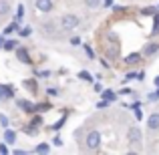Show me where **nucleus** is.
<instances>
[{"instance_id": "22", "label": "nucleus", "mask_w": 159, "mask_h": 155, "mask_svg": "<svg viewBox=\"0 0 159 155\" xmlns=\"http://www.w3.org/2000/svg\"><path fill=\"white\" fill-rule=\"evenodd\" d=\"M155 12H157V8H143L141 14H155Z\"/></svg>"}, {"instance_id": "31", "label": "nucleus", "mask_w": 159, "mask_h": 155, "mask_svg": "<svg viewBox=\"0 0 159 155\" xmlns=\"http://www.w3.org/2000/svg\"><path fill=\"white\" fill-rule=\"evenodd\" d=\"M153 83H155V87L159 89V77H155V81H153Z\"/></svg>"}, {"instance_id": "17", "label": "nucleus", "mask_w": 159, "mask_h": 155, "mask_svg": "<svg viewBox=\"0 0 159 155\" xmlns=\"http://www.w3.org/2000/svg\"><path fill=\"white\" fill-rule=\"evenodd\" d=\"M16 28H18V24H16V22H12V24H8V26H6V28H4V34H10V32H14V30H16Z\"/></svg>"}, {"instance_id": "26", "label": "nucleus", "mask_w": 159, "mask_h": 155, "mask_svg": "<svg viewBox=\"0 0 159 155\" xmlns=\"http://www.w3.org/2000/svg\"><path fill=\"white\" fill-rule=\"evenodd\" d=\"M0 153H8V147L4 143H0Z\"/></svg>"}, {"instance_id": "29", "label": "nucleus", "mask_w": 159, "mask_h": 155, "mask_svg": "<svg viewBox=\"0 0 159 155\" xmlns=\"http://www.w3.org/2000/svg\"><path fill=\"white\" fill-rule=\"evenodd\" d=\"M70 43H73V44H81V39H79V36H75V39H70Z\"/></svg>"}, {"instance_id": "20", "label": "nucleus", "mask_w": 159, "mask_h": 155, "mask_svg": "<svg viewBox=\"0 0 159 155\" xmlns=\"http://www.w3.org/2000/svg\"><path fill=\"white\" fill-rule=\"evenodd\" d=\"M22 16H24V6L18 4V8H16V18H22Z\"/></svg>"}, {"instance_id": "7", "label": "nucleus", "mask_w": 159, "mask_h": 155, "mask_svg": "<svg viewBox=\"0 0 159 155\" xmlns=\"http://www.w3.org/2000/svg\"><path fill=\"white\" fill-rule=\"evenodd\" d=\"M16 105H18V109H22L24 113H34L36 111V105H32L30 101H26V99H18Z\"/></svg>"}, {"instance_id": "3", "label": "nucleus", "mask_w": 159, "mask_h": 155, "mask_svg": "<svg viewBox=\"0 0 159 155\" xmlns=\"http://www.w3.org/2000/svg\"><path fill=\"white\" fill-rule=\"evenodd\" d=\"M127 141H129V145H141V141H143V131H141V127L131 125V127L127 129Z\"/></svg>"}, {"instance_id": "10", "label": "nucleus", "mask_w": 159, "mask_h": 155, "mask_svg": "<svg viewBox=\"0 0 159 155\" xmlns=\"http://www.w3.org/2000/svg\"><path fill=\"white\" fill-rule=\"evenodd\" d=\"M4 141H6V143H14L16 141V133L10 131V129H4Z\"/></svg>"}, {"instance_id": "2", "label": "nucleus", "mask_w": 159, "mask_h": 155, "mask_svg": "<svg viewBox=\"0 0 159 155\" xmlns=\"http://www.w3.org/2000/svg\"><path fill=\"white\" fill-rule=\"evenodd\" d=\"M79 24H81V18L77 14H73V12H66V14L61 16V28L62 30H73Z\"/></svg>"}, {"instance_id": "9", "label": "nucleus", "mask_w": 159, "mask_h": 155, "mask_svg": "<svg viewBox=\"0 0 159 155\" xmlns=\"http://www.w3.org/2000/svg\"><path fill=\"white\" fill-rule=\"evenodd\" d=\"M141 58H143V54H141V52H133V54H129V57H125V65H129V66L137 65Z\"/></svg>"}, {"instance_id": "5", "label": "nucleus", "mask_w": 159, "mask_h": 155, "mask_svg": "<svg viewBox=\"0 0 159 155\" xmlns=\"http://www.w3.org/2000/svg\"><path fill=\"white\" fill-rule=\"evenodd\" d=\"M16 58H18L20 62H24V65H32L30 54H28V51L24 47H16Z\"/></svg>"}, {"instance_id": "1", "label": "nucleus", "mask_w": 159, "mask_h": 155, "mask_svg": "<svg viewBox=\"0 0 159 155\" xmlns=\"http://www.w3.org/2000/svg\"><path fill=\"white\" fill-rule=\"evenodd\" d=\"M85 147L89 149V151H97V149L101 147V133H99L97 129H93V131L87 133V137H85Z\"/></svg>"}, {"instance_id": "8", "label": "nucleus", "mask_w": 159, "mask_h": 155, "mask_svg": "<svg viewBox=\"0 0 159 155\" xmlns=\"http://www.w3.org/2000/svg\"><path fill=\"white\" fill-rule=\"evenodd\" d=\"M147 127L151 129V131H157V129H159V111H155V113H151V115H149Z\"/></svg>"}, {"instance_id": "24", "label": "nucleus", "mask_w": 159, "mask_h": 155, "mask_svg": "<svg viewBox=\"0 0 159 155\" xmlns=\"http://www.w3.org/2000/svg\"><path fill=\"white\" fill-rule=\"evenodd\" d=\"M79 77H81V79H85V81H93V79H91V75H89V73H85V71H83V73L79 75Z\"/></svg>"}, {"instance_id": "12", "label": "nucleus", "mask_w": 159, "mask_h": 155, "mask_svg": "<svg viewBox=\"0 0 159 155\" xmlns=\"http://www.w3.org/2000/svg\"><path fill=\"white\" fill-rule=\"evenodd\" d=\"M48 151H51V145L48 143H40L34 147V153H48Z\"/></svg>"}, {"instance_id": "21", "label": "nucleus", "mask_w": 159, "mask_h": 155, "mask_svg": "<svg viewBox=\"0 0 159 155\" xmlns=\"http://www.w3.org/2000/svg\"><path fill=\"white\" fill-rule=\"evenodd\" d=\"M24 87H26V89H32V91H34V89H36V83H34V81H24Z\"/></svg>"}, {"instance_id": "19", "label": "nucleus", "mask_w": 159, "mask_h": 155, "mask_svg": "<svg viewBox=\"0 0 159 155\" xmlns=\"http://www.w3.org/2000/svg\"><path fill=\"white\" fill-rule=\"evenodd\" d=\"M2 89H4V97H6V99H10V97H14V91H12V89H10V87H2Z\"/></svg>"}, {"instance_id": "25", "label": "nucleus", "mask_w": 159, "mask_h": 155, "mask_svg": "<svg viewBox=\"0 0 159 155\" xmlns=\"http://www.w3.org/2000/svg\"><path fill=\"white\" fill-rule=\"evenodd\" d=\"M103 4L109 8V6H113V4H115V0H103Z\"/></svg>"}, {"instance_id": "32", "label": "nucleus", "mask_w": 159, "mask_h": 155, "mask_svg": "<svg viewBox=\"0 0 159 155\" xmlns=\"http://www.w3.org/2000/svg\"><path fill=\"white\" fill-rule=\"evenodd\" d=\"M2 44H4V43H2V36H0V48H2Z\"/></svg>"}, {"instance_id": "18", "label": "nucleus", "mask_w": 159, "mask_h": 155, "mask_svg": "<svg viewBox=\"0 0 159 155\" xmlns=\"http://www.w3.org/2000/svg\"><path fill=\"white\" fill-rule=\"evenodd\" d=\"M30 32H32L30 26H24V28H20V30H18V34L20 36H30Z\"/></svg>"}, {"instance_id": "16", "label": "nucleus", "mask_w": 159, "mask_h": 155, "mask_svg": "<svg viewBox=\"0 0 159 155\" xmlns=\"http://www.w3.org/2000/svg\"><path fill=\"white\" fill-rule=\"evenodd\" d=\"M103 99H105V101H115L117 95L113 93V91H105V93H103Z\"/></svg>"}, {"instance_id": "28", "label": "nucleus", "mask_w": 159, "mask_h": 155, "mask_svg": "<svg viewBox=\"0 0 159 155\" xmlns=\"http://www.w3.org/2000/svg\"><path fill=\"white\" fill-rule=\"evenodd\" d=\"M85 51H87V54H89V57H91V58H95V52H93V51H91V48H89V47H85Z\"/></svg>"}, {"instance_id": "14", "label": "nucleus", "mask_w": 159, "mask_h": 155, "mask_svg": "<svg viewBox=\"0 0 159 155\" xmlns=\"http://www.w3.org/2000/svg\"><path fill=\"white\" fill-rule=\"evenodd\" d=\"M103 4V0H85V6L87 8H99Z\"/></svg>"}, {"instance_id": "11", "label": "nucleus", "mask_w": 159, "mask_h": 155, "mask_svg": "<svg viewBox=\"0 0 159 155\" xmlns=\"http://www.w3.org/2000/svg\"><path fill=\"white\" fill-rule=\"evenodd\" d=\"M8 12H10V4L6 0H0V16H6Z\"/></svg>"}, {"instance_id": "30", "label": "nucleus", "mask_w": 159, "mask_h": 155, "mask_svg": "<svg viewBox=\"0 0 159 155\" xmlns=\"http://www.w3.org/2000/svg\"><path fill=\"white\" fill-rule=\"evenodd\" d=\"M4 97V89H2V85H0V99Z\"/></svg>"}, {"instance_id": "13", "label": "nucleus", "mask_w": 159, "mask_h": 155, "mask_svg": "<svg viewBox=\"0 0 159 155\" xmlns=\"http://www.w3.org/2000/svg\"><path fill=\"white\" fill-rule=\"evenodd\" d=\"M16 47H18V43H16V40H6V43L2 44L4 51H16Z\"/></svg>"}, {"instance_id": "15", "label": "nucleus", "mask_w": 159, "mask_h": 155, "mask_svg": "<svg viewBox=\"0 0 159 155\" xmlns=\"http://www.w3.org/2000/svg\"><path fill=\"white\" fill-rule=\"evenodd\" d=\"M153 34H159V10L155 12V18H153Z\"/></svg>"}, {"instance_id": "27", "label": "nucleus", "mask_w": 159, "mask_h": 155, "mask_svg": "<svg viewBox=\"0 0 159 155\" xmlns=\"http://www.w3.org/2000/svg\"><path fill=\"white\" fill-rule=\"evenodd\" d=\"M47 93H48V95H51V97H57V93H58V91H57V89H48V91H47Z\"/></svg>"}, {"instance_id": "4", "label": "nucleus", "mask_w": 159, "mask_h": 155, "mask_svg": "<svg viewBox=\"0 0 159 155\" xmlns=\"http://www.w3.org/2000/svg\"><path fill=\"white\" fill-rule=\"evenodd\" d=\"M34 6H36V10H40V12H44V14H48V12H52L54 2H52V0H34Z\"/></svg>"}, {"instance_id": "23", "label": "nucleus", "mask_w": 159, "mask_h": 155, "mask_svg": "<svg viewBox=\"0 0 159 155\" xmlns=\"http://www.w3.org/2000/svg\"><path fill=\"white\" fill-rule=\"evenodd\" d=\"M0 125H2V127H8V117L6 115H0Z\"/></svg>"}, {"instance_id": "6", "label": "nucleus", "mask_w": 159, "mask_h": 155, "mask_svg": "<svg viewBox=\"0 0 159 155\" xmlns=\"http://www.w3.org/2000/svg\"><path fill=\"white\" fill-rule=\"evenodd\" d=\"M159 52V43H147L143 48H141V54L143 57H153V54Z\"/></svg>"}]
</instances>
